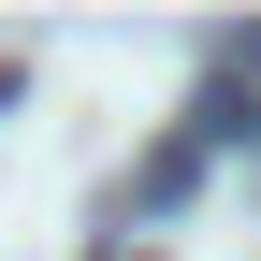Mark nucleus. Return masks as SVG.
<instances>
[{
	"label": "nucleus",
	"instance_id": "1",
	"mask_svg": "<svg viewBox=\"0 0 261 261\" xmlns=\"http://www.w3.org/2000/svg\"><path fill=\"white\" fill-rule=\"evenodd\" d=\"M203 130H218V145H261V29L218 58V87H203Z\"/></svg>",
	"mask_w": 261,
	"mask_h": 261
},
{
	"label": "nucleus",
	"instance_id": "2",
	"mask_svg": "<svg viewBox=\"0 0 261 261\" xmlns=\"http://www.w3.org/2000/svg\"><path fill=\"white\" fill-rule=\"evenodd\" d=\"M0 116H15V58H0Z\"/></svg>",
	"mask_w": 261,
	"mask_h": 261
}]
</instances>
